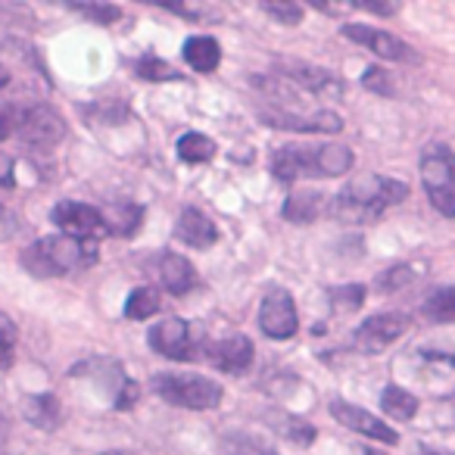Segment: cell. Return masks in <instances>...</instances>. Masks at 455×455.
<instances>
[{
    "mask_svg": "<svg viewBox=\"0 0 455 455\" xmlns=\"http://www.w3.org/2000/svg\"><path fill=\"white\" fill-rule=\"evenodd\" d=\"M355 156L343 144H284L272 156V175L281 184H293L297 178H337L353 169Z\"/></svg>",
    "mask_w": 455,
    "mask_h": 455,
    "instance_id": "6da1fadb",
    "label": "cell"
},
{
    "mask_svg": "<svg viewBox=\"0 0 455 455\" xmlns=\"http://www.w3.org/2000/svg\"><path fill=\"white\" fill-rule=\"evenodd\" d=\"M409 196V184L396 181V178L387 175H365L349 181L340 194L334 196V209L337 215L347 225H368V221L380 219L387 206H396Z\"/></svg>",
    "mask_w": 455,
    "mask_h": 455,
    "instance_id": "7a4b0ae2",
    "label": "cell"
},
{
    "mask_svg": "<svg viewBox=\"0 0 455 455\" xmlns=\"http://www.w3.org/2000/svg\"><path fill=\"white\" fill-rule=\"evenodd\" d=\"M100 256L97 241H78V237H41L35 241L26 253L20 256V262L28 268V275L35 278H63V275H76L91 268Z\"/></svg>",
    "mask_w": 455,
    "mask_h": 455,
    "instance_id": "3957f363",
    "label": "cell"
},
{
    "mask_svg": "<svg viewBox=\"0 0 455 455\" xmlns=\"http://www.w3.org/2000/svg\"><path fill=\"white\" fill-rule=\"evenodd\" d=\"M153 393L159 399H165L169 405L178 409H190V411H206L215 409L225 396L219 380L203 378V374H175V371H163L153 378Z\"/></svg>",
    "mask_w": 455,
    "mask_h": 455,
    "instance_id": "277c9868",
    "label": "cell"
},
{
    "mask_svg": "<svg viewBox=\"0 0 455 455\" xmlns=\"http://www.w3.org/2000/svg\"><path fill=\"white\" fill-rule=\"evenodd\" d=\"M421 181L430 206L455 219V153L446 144H434L421 153Z\"/></svg>",
    "mask_w": 455,
    "mask_h": 455,
    "instance_id": "5b68a950",
    "label": "cell"
},
{
    "mask_svg": "<svg viewBox=\"0 0 455 455\" xmlns=\"http://www.w3.org/2000/svg\"><path fill=\"white\" fill-rule=\"evenodd\" d=\"M16 134H20V140L26 147L47 150V147H57L60 140L66 138V122L53 107H47V103H35V107H28L20 113Z\"/></svg>",
    "mask_w": 455,
    "mask_h": 455,
    "instance_id": "8992f818",
    "label": "cell"
},
{
    "mask_svg": "<svg viewBox=\"0 0 455 455\" xmlns=\"http://www.w3.org/2000/svg\"><path fill=\"white\" fill-rule=\"evenodd\" d=\"M405 331H409V315H403V312H378V315L365 318V322L353 331V347L368 355L384 353V349L393 347Z\"/></svg>",
    "mask_w": 455,
    "mask_h": 455,
    "instance_id": "52a82bcc",
    "label": "cell"
},
{
    "mask_svg": "<svg viewBox=\"0 0 455 455\" xmlns=\"http://www.w3.org/2000/svg\"><path fill=\"white\" fill-rule=\"evenodd\" d=\"M281 82H291L297 88L309 91L315 97H328V100H340L343 82L331 69H322L315 63H303V60H278L275 63Z\"/></svg>",
    "mask_w": 455,
    "mask_h": 455,
    "instance_id": "ba28073f",
    "label": "cell"
},
{
    "mask_svg": "<svg viewBox=\"0 0 455 455\" xmlns=\"http://www.w3.org/2000/svg\"><path fill=\"white\" fill-rule=\"evenodd\" d=\"M53 225L63 231L66 237H78V241H97V235H107V221L97 206L78 200H60L51 212Z\"/></svg>",
    "mask_w": 455,
    "mask_h": 455,
    "instance_id": "9c48e42d",
    "label": "cell"
},
{
    "mask_svg": "<svg viewBox=\"0 0 455 455\" xmlns=\"http://www.w3.org/2000/svg\"><path fill=\"white\" fill-rule=\"evenodd\" d=\"M147 343L165 359H194V349L203 343V337L184 318H165V322L153 324Z\"/></svg>",
    "mask_w": 455,
    "mask_h": 455,
    "instance_id": "30bf717a",
    "label": "cell"
},
{
    "mask_svg": "<svg viewBox=\"0 0 455 455\" xmlns=\"http://www.w3.org/2000/svg\"><path fill=\"white\" fill-rule=\"evenodd\" d=\"M259 119L268 128H281V132H303V134H340L343 119L331 109H315V113H291V109H259Z\"/></svg>",
    "mask_w": 455,
    "mask_h": 455,
    "instance_id": "8fae6325",
    "label": "cell"
},
{
    "mask_svg": "<svg viewBox=\"0 0 455 455\" xmlns=\"http://www.w3.org/2000/svg\"><path fill=\"white\" fill-rule=\"evenodd\" d=\"M340 35H343V38L353 41V44L368 47V51L378 53L380 60H390V63H403V60H418L415 53H411V47L405 44L403 38H396V35L384 32V28L365 26V22H347V26H340Z\"/></svg>",
    "mask_w": 455,
    "mask_h": 455,
    "instance_id": "7c38bea8",
    "label": "cell"
},
{
    "mask_svg": "<svg viewBox=\"0 0 455 455\" xmlns=\"http://www.w3.org/2000/svg\"><path fill=\"white\" fill-rule=\"evenodd\" d=\"M259 328L272 340H287L299 331L297 306L287 291H268L259 306Z\"/></svg>",
    "mask_w": 455,
    "mask_h": 455,
    "instance_id": "4fadbf2b",
    "label": "cell"
},
{
    "mask_svg": "<svg viewBox=\"0 0 455 455\" xmlns=\"http://www.w3.org/2000/svg\"><path fill=\"white\" fill-rule=\"evenodd\" d=\"M331 415H334L337 424H343V427L368 436V440L387 443V446H396V443H399V434L390 427V424H384L378 415L365 411L362 405L347 403V399H334V403H331Z\"/></svg>",
    "mask_w": 455,
    "mask_h": 455,
    "instance_id": "5bb4252c",
    "label": "cell"
},
{
    "mask_svg": "<svg viewBox=\"0 0 455 455\" xmlns=\"http://www.w3.org/2000/svg\"><path fill=\"white\" fill-rule=\"evenodd\" d=\"M209 359L215 362L219 371L228 374H247L250 365H253V340L243 334L228 337V340H219L209 347Z\"/></svg>",
    "mask_w": 455,
    "mask_h": 455,
    "instance_id": "9a60e30c",
    "label": "cell"
},
{
    "mask_svg": "<svg viewBox=\"0 0 455 455\" xmlns=\"http://www.w3.org/2000/svg\"><path fill=\"white\" fill-rule=\"evenodd\" d=\"M159 281H163V287L172 297H184V293L200 287L196 268L190 266V259H184L178 253H163V259H159Z\"/></svg>",
    "mask_w": 455,
    "mask_h": 455,
    "instance_id": "2e32d148",
    "label": "cell"
},
{
    "mask_svg": "<svg viewBox=\"0 0 455 455\" xmlns=\"http://www.w3.org/2000/svg\"><path fill=\"white\" fill-rule=\"evenodd\" d=\"M175 235L178 241H184L188 247H196V250H206L219 241V228L212 225L209 215H203L200 209L188 206L181 215H178V225H175Z\"/></svg>",
    "mask_w": 455,
    "mask_h": 455,
    "instance_id": "e0dca14e",
    "label": "cell"
},
{
    "mask_svg": "<svg viewBox=\"0 0 455 455\" xmlns=\"http://www.w3.org/2000/svg\"><path fill=\"white\" fill-rule=\"evenodd\" d=\"M266 421H268V427H272L275 434L284 436V440H291L293 446L306 449V446H312V443H315V427H312L306 418L291 415V411H281V409H268Z\"/></svg>",
    "mask_w": 455,
    "mask_h": 455,
    "instance_id": "ac0fdd59",
    "label": "cell"
},
{
    "mask_svg": "<svg viewBox=\"0 0 455 455\" xmlns=\"http://www.w3.org/2000/svg\"><path fill=\"white\" fill-rule=\"evenodd\" d=\"M100 212L107 221V235L116 237H134L144 225V206H138V203H113Z\"/></svg>",
    "mask_w": 455,
    "mask_h": 455,
    "instance_id": "d6986e66",
    "label": "cell"
},
{
    "mask_svg": "<svg viewBox=\"0 0 455 455\" xmlns=\"http://www.w3.org/2000/svg\"><path fill=\"white\" fill-rule=\"evenodd\" d=\"M324 200H328V196L318 194V190H297V194H291L284 200L281 215H284L287 221H293V225H312V221L324 212Z\"/></svg>",
    "mask_w": 455,
    "mask_h": 455,
    "instance_id": "ffe728a7",
    "label": "cell"
},
{
    "mask_svg": "<svg viewBox=\"0 0 455 455\" xmlns=\"http://www.w3.org/2000/svg\"><path fill=\"white\" fill-rule=\"evenodd\" d=\"M22 415L38 430H53L60 427L63 409H60V399L53 393H32V396L22 399Z\"/></svg>",
    "mask_w": 455,
    "mask_h": 455,
    "instance_id": "44dd1931",
    "label": "cell"
},
{
    "mask_svg": "<svg viewBox=\"0 0 455 455\" xmlns=\"http://www.w3.org/2000/svg\"><path fill=\"white\" fill-rule=\"evenodd\" d=\"M184 60L194 72H215L221 63V47L209 35H194V38L184 41Z\"/></svg>",
    "mask_w": 455,
    "mask_h": 455,
    "instance_id": "7402d4cb",
    "label": "cell"
},
{
    "mask_svg": "<svg viewBox=\"0 0 455 455\" xmlns=\"http://www.w3.org/2000/svg\"><path fill=\"white\" fill-rule=\"evenodd\" d=\"M380 409H384L393 421H411L418 411V399L411 396L409 390H403V387L387 384L384 393H380Z\"/></svg>",
    "mask_w": 455,
    "mask_h": 455,
    "instance_id": "603a6c76",
    "label": "cell"
},
{
    "mask_svg": "<svg viewBox=\"0 0 455 455\" xmlns=\"http://www.w3.org/2000/svg\"><path fill=\"white\" fill-rule=\"evenodd\" d=\"M159 306H163V299H159V291H153V287H138V291L128 293L125 315L132 318V322H144V318L156 315Z\"/></svg>",
    "mask_w": 455,
    "mask_h": 455,
    "instance_id": "cb8c5ba5",
    "label": "cell"
},
{
    "mask_svg": "<svg viewBox=\"0 0 455 455\" xmlns=\"http://www.w3.org/2000/svg\"><path fill=\"white\" fill-rule=\"evenodd\" d=\"M178 156L184 163H209L215 156V140L200 132H188L178 138Z\"/></svg>",
    "mask_w": 455,
    "mask_h": 455,
    "instance_id": "d4e9b609",
    "label": "cell"
},
{
    "mask_svg": "<svg viewBox=\"0 0 455 455\" xmlns=\"http://www.w3.org/2000/svg\"><path fill=\"white\" fill-rule=\"evenodd\" d=\"M221 452L225 455H281L278 449H272L268 443H262L259 436H250V434L221 436Z\"/></svg>",
    "mask_w": 455,
    "mask_h": 455,
    "instance_id": "484cf974",
    "label": "cell"
},
{
    "mask_svg": "<svg viewBox=\"0 0 455 455\" xmlns=\"http://www.w3.org/2000/svg\"><path fill=\"white\" fill-rule=\"evenodd\" d=\"M134 72H138L144 82H175V78H181V72H178L175 66L153 57V53H144V57L134 63Z\"/></svg>",
    "mask_w": 455,
    "mask_h": 455,
    "instance_id": "4316f807",
    "label": "cell"
},
{
    "mask_svg": "<svg viewBox=\"0 0 455 455\" xmlns=\"http://www.w3.org/2000/svg\"><path fill=\"white\" fill-rule=\"evenodd\" d=\"M421 312L430 318V322H452L455 318V287H440L436 293H430Z\"/></svg>",
    "mask_w": 455,
    "mask_h": 455,
    "instance_id": "83f0119b",
    "label": "cell"
},
{
    "mask_svg": "<svg viewBox=\"0 0 455 455\" xmlns=\"http://www.w3.org/2000/svg\"><path fill=\"white\" fill-rule=\"evenodd\" d=\"M331 306L337 312H355L365 303V287L362 284H343V287H331Z\"/></svg>",
    "mask_w": 455,
    "mask_h": 455,
    "instance_id": "f1b7e54d",
    "label": "cell"
},
{
    "mask_svg": "<svg viewBox=\"0 0 455 455\" xmlns=\"http://www.w3.org/2000/svg\"><path fill=\"white\" fill-rule=\"evenodd\" d=\"M69 10H76L78 16L97 22V26H113V22L122 20V10L113 7V4H72Z\"/></svg>",
    "mask_w": 455,
    "mask_h": 455,
    "instance_id": "f546056e",
    "label": "cell"
},
{
    "mask_svg": "<svg viewBox=\"0 0 455 455\" xmlns=\"http://www.w3.org/2000/svg\"><path fill=\"white\" fill-rule=\"evenodd\" d=\"M411 281H415V268H411V266H396V268H390V272L380 275L378 291L393 293V291H399V287L411 284Z\"/></svg>",
    "mask_w": 455,
    "mask_h": 455,
    "instance_id": "4dcf8cb0",
    "label": "cell"
},
{
    "mask_svg": "<svg viewBox=\"0 0 455 455\" xmlns=\"http://www.w3.org/2000/svg\"><path fill=\"white\" fill-rule=\"evenodd\" d=\"M362 84H365L368 91H374V94H380V97H393V82H390V72H387V69L368 66L365 76H362Z\"/></svg>",
    "mask_w": 455,
    "mask_h": 455,
    "instance_id": "1f68e13d",
    "label": "cell"
},
{
    "mask_svg": "<svg viewBox=\"0 0 455 455\" xmlns=\"http://www.w3.org/2000/svg\"><path fill=\"white\" fill-rule=\"evenodd\" d=\"M262 10L268 16H275L281 26H297L303 20V7H297V4H262Z\"/></svg>",
    "mask_w": 455,
    "mask_h": 455,
    "instance_id": "d6a6232c",
    "label": "cell"
},
{
    "mask_svg": "<svg viewBox=\"0 0 455 455\" xmlns=\"http://www.w3.org/2000/svg\"><path fill=\"white\" fill-rule=\"evenodd\" d=\"M138 396H140V387L134 384V380L125 378V384H122L119 390H116V409H119V411L132 409V405L138 403Z\"/></svg>",
    "mask_w": 455,
    "mask_h": 455,
    "instance_id": "836d02e7",
    "label": "cell"
},
{
    "mask_svg": "<svg viewBox=\"0 0 455 455\" xmlns=\"http://www.w3.org/2000/svg\"><path fill=\"white\" fill-rule=\"evenodd\" d=\"M16 125H20V109L0 107V140H7L10 134H16Z\"/></svg>",
    "mask_w": 455,
    "mask_h": 455,
    "instance_id": "e575fe53",
    "label": "cell"
},
{
    "mask_svg": "<svg viewBox=\"0 0 455 455\" xmlns=\"http://www.w3.org/2000/svg\"><path fill=\"white\" fill-rule=\"evenodd\" d=\"M20 231V219H16L13 209H7L0 203V237H13Z\"/></svg>",
    "mask_w": 455,
    "mask_h": 455,
    "instance_id": "d590c367",
    "label": "cell"
},
{
    "mask_svg": "<svg viewBox=\"0 0 455 455\" xmlns=\"http://www.w3.org/2000/svg\"><path fill=\"white\" fill-rule=\"evenodd\" d=\"M10 362H13V331L0 328V371L10 368Z\"/></svg>",
    "mask_w": 455,
    "mask_h": 455,
    "instance_id": "8d00e7d4",
    "label": "cell"
},
{
    "mask_svg": "<svg viewBox=\"0 0 455 455\" xmlns=\"http://www.w3.org/2000/svg\"><path fill=\"white\" fill-rule=\"evenodd\" d=\"M421 355L427 359V365L455 368V353H436V349H421Z\"/></svg>",
    "mask_w": 455,
    "mask_h": 455,
    "instance_id": "74e56055",
    "label": "cell"
},
{
    "mask_svg": "<svg viewBox=\"0 0 455 455\" xmlns=\"http://www.w3.org/2000/svg\"><path fill=\"white\" fill-rule=\"evenodd\" d=\"M13 159L7 153H0V188H13Z\"/></svg>",
    "mask_w": 455,
    "mask_h": 455,
    "instance_id": "f35d334b",
    "label": "cell"
},
{
    "mask_svg": "<svg viewBox=\"0 0 455 455\" xmlns=\"http://www.w3.org/2000/svg\"><path fill=\"white\" fill-rule=\"evenodd\" d=\"M365 10H371V13H380V16H393V13H396V7H387V4H365Z\"/></svg>",
    "mask_w": 455,
    "mask_h": 455,
    "instance_id": "ab89813d",
    "label": "cell"
},
{
    "mask_svg": "<svg viewBox=\"0 0 455 455\" xmlns=\"http://www.w3.org/2000/svg\"><path fill=\"white\" fill-rule=\"evenodd\" d=\"M415 455H452V452H440V449H430V446H418Z\"/></svg>",
    "mask_w": 455,
    "mask_h": 455,
    "instance_id": "60d3db41",
    "label": "cell"
},
{
    "mask_svg": "<svg viewBox=\"0 0 455 455\" xmlns=\"http://www.w3.org/2000/svg\"><path fill=\"white\" fill-rule=\"evenodd\" d=\"M7 82H10V72L0 66V88H7Z\"/></svg>",
    "mask_w": 455,
    "mask_h": 455,
    "instance_id": "b9f144b4",
    "label": "cell"
},
{
    "mask_svg": "<svg viewBox=\"0 0 455 455\" xmlns=\"http://www.w3.org/2000/svg\"><path fill=\"white\" fill-rule=\"evenodd\" d=\"M100 455H132V452H125V449H107V452H100Z\"/></svg>",
    "mask_w": 455,
    "mask_h": 455,
    "instance_id": "7bdbcfd3",
    "label": "cell"
},
{
    "mask_svg": "<svg viewBox=\"0 0 455 455\" xmlns=\"http://www.w3.org/2000/svg\"><path fill=\"white\" fill-rule=\"evenodd\" d=\"M359 455H387V452H378V449H362Z\"/></svg>",
    "mask_w": 455,
    "mask_h": 455,
    "instance_id": "ee69618b",
    "label": "cell"
},
{
    "mask_svg": "<svg viewBox=\"0 0 455 455\" xmlns=\"http://www.w3.org/2000/svg\"><path fill=\"white\" fill-rule=\"evenodd\" d=\"M452 405H455V403H452Z\"/></svg>",
    "mask_w": 455,
    "mask_h": 455,
    "instance_id": "f6af8a7d",
    "label": "cell"
}]
</instances>
